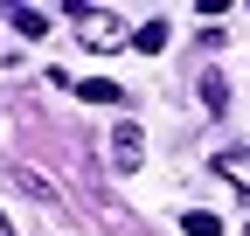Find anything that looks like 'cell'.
<instances>
[{
    "mask_svg": "<svg viewBox=\"0 0 250 236\" xmlns=\"http://www.w3.org/2000/svg\"><path fill=\"white\" fill-rule=\"evenodd\" d=\"M70 21H77V35H83L90 49H125V21H118V14H104V7H70Z\"/></svg>",
    "mask_w": 250,
    "mask_h": 236,
    "instance_id": "obj_1",
    "label": "cell"
},
{
    "mask_svg": "<svg viewBox=\"0 0 250 236\" xmlns=\"http://www.w3.org/2000/svg\"><path fill=\"white\" fill-rule=\"evenodd\" d=\"M104 153H111V167H118V174H139V160H146V132L132 125V118H118L111 139H104Z\"/></svg>",
    "mask_w": 250,
    "mask_h": 236,
    "instance_id": "obj_2",
    "label": "cell"
},
{
    "mask_svg": "<svg viewBox=\"0 0 250 236\" xmlns=\"http://www.w3.org/2000/svg\"><path fill=\"white\" fill-rule=\"evenodd\" d=\"M14 188H28V195H35V201H49V209H56V201H62V188L49 181V174H35V167H14Z\"/></svg>",
    "mask_w": 250,
    "mask_h": 236,
    "instance_id": "obj_3",
    "label": "cell"
},
{
    "mask_svg": "<svg viewBox=\"0 0 250 236\" xmlns=\"http://www.w3.org/2000/svg\"><path fill=\"white\" fill-rule=\"evenodd\" d=\"M77 98H83V104H125V83H111V77H90V83H77Z\"/></svg>",
    "mask_w": 250,
    "mask_h": 236,
    "instance_id": "obj_4",
    "label": "cell"
},
{
    "mask_svg": "<svg viewBox=\"0 0 250 236\" xmlns=\"http://www.w3.org/2000/svg\"><path fill=\"white\" fill-rule=\"evenodd\" d=\"M132 49H139V56H160V49H167V21H146V28H132Z\"/></svg>",
    "mask_w": 250,
    "mask_h": 236,
    "instance_id": "obj_5",
    "label": "cell"
},
{
    "mask_svg": "<svg viewBox=\"0 0 250 236\" xmlns=\"http://www.w3.org/2000/svg\"><path fill=\"white\" fill-rule=\"evenodd\" d=\"M181 229H188V236H223V216H208V209H188V216H181Z\"/></svg>",
    "mask_w": 250,
    "mask_h": 236,
    "instance_id": "obj_6",
    "label": "cell"
},
{
    "mask_svg": "<svg viewBox=\"0 0 250 236\" xmlns=\"http://www.w3.org/2000/svg\"><path fill=\"white\" fill-rule=\"evenodd\" d=\"M202 104H208V111H223V104H229V83H223V77H215V70L202 77Z\"/></svg>",
    "mask_w": 250,
    "mask_h": 236,
    "instance_id": "obj_7",
    "label": "cell"
},
{
    "mask_svg": "<svg viewBox=\"0 0 250 236\" xmlns=\"http://www.w3.org/2000/svg\"><path fill=\"white\" fill-rule=\"evenodd\" d=\"M14 28H21V35H49V14L42 7H14Z\"/></svg>",
    "mask_w": 250,
    "mask_h": 236,
    "instance_id": "obj_8",
    "label": "cell"
},
{
    "mask_svg": "<svg viewBox=\"0 0 250 236\" xmlns=\"http://www.w3.org/2000/svg\"><path fill=\"white\" fill-rule=\"evenodd\" d=\"M236 167H250V146H223V153H215V174L236 181Z\"/></svg>",
    "mask_w": 250,
    "mask_h": 236,
    "instance_id": "obj_9",
    "label": "cell"
},
{
    "mask_svg": "<svg viewBox=\"0 0 250 236\" xmlns=\"http://www.w3.org/2000/svg\"><path fill=\"white\" fill-rule=\"evenodd\" d=\"M0 236H14V222H7V216H0Z\"/></svg>",
    "mask_w": 250,
    "mask_h": 236,
    "instance_id": "obj_10",
    "label": "cell"
}]
</instances>
